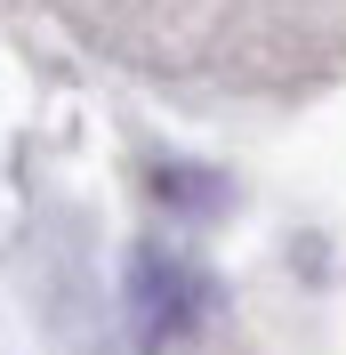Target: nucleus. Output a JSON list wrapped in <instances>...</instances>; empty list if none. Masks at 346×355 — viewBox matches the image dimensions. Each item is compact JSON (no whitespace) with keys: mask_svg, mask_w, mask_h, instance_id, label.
Masks as SVG:
<instances>
[{"mask_svg":"<svg viewBox=\"0 0 346 355\" xmlns=\"http://www.w3.org/2000/svg\"><path fill=\"white\" fill-rule=\"evenodd\" d=\"M137 291H145V315H153V331H185V315H194L185 266H161V259H145V266H137Z\"/></svg>","mask_w":346,"mask_h":355,"instance_id":"nucleus-1","label":"nucleus"}]
</instances>
